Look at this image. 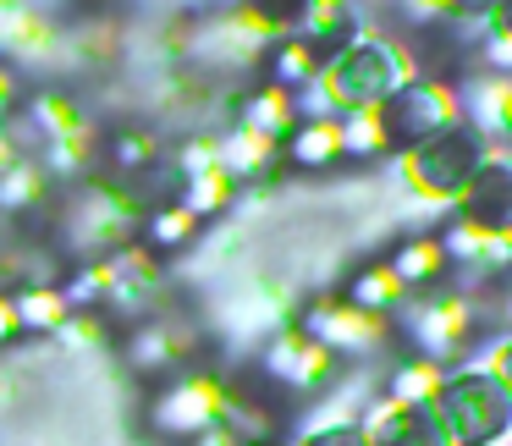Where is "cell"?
<instances>
[{
  "label": "cell",
  "instance_id": "cell-1",
  "mask_svg": "<svg viewBox=\"0 0 512 446\" xmlns=\"http://www.w3.org/2000/svg\"><path fill=\"white\" fill-rule=\"evenodd\" d=\"M413 83V61L397 45V34H364L331 56L314 78V89L298 94V116H347V111H380L391 94Z\"/></svg>",
  "mask_w": 512,
  "mask_h": 446
},
{
  "label": "cell",
  "instance_id": "cell-2",
  "mask_svg": "<svg viewBox=\"0 0 512 446\" xmlns=\"http://www.w3.org/2000/svg\"><path fill=\"white\" fill-rule=\"evenodd\" d=\"M144 221H149L144 188L100 166L83 182H72L67 204H61V243L78 259H116L122 248L144 243Z\"/></svg>",
  "mask_w": 512,
  "mask_h": 446
},
{
  "label": "cell",
  "instance_id": "cell-3",
  "mask_svg": "<svg viewBox=\"0 0 512 446\" xmlns=\"http://www.w3.org/2000/svg\"><path fill=\"white\" fill-rule=\"evenodd\" d=\"M430 408L446 430V446H507L512 441V386L496 375L490 358L446 364Z\"/></svg>",
  "mask_w": 512,
  "mask_h": 446
},
{
  "label": "cell",
  "instance_id": "cell-4",
  "mask_svg": "<svg viewBox=\"0 0 512 446\" xmlns=\"http://www.w3.org/2000/svg\"><path fill=\"white\" fill-rule=\"evenodd\" d=\"M490 155H496V144L479 133V122L452 116L435 138H424L413 155H402L397 171H402V182H408L424 204H457V199H463V188L479 177V166H485Z\"/></svg>",
  "mask_w": 512,
  "mask_h": 446
},
{
  "label": "cell",
  "instance_id": "cell-5",
  "mask_svg": "<svg viewBox=\"0 0 512 446\" xmlns=\"http://www.w3.org/2000/svg\"><path fill=\"white\" fill-rule=\"evenodd\" d=\"M254 369L270 380V386L287 391L292 402H298V397H331V391L347 380L342 358L325 353V347L314 342V336L303 331L298 320L265 336V347H259V364H254Z\"/></svg>",
  "mask_w": 512,
  "mask_h": 446
},
{
  "label": "cell",
  "instance_id": "cell-6",
  "mask_svg": "<svg viewBox=\"0 0 512 446\" xmlns=\"http://www.w3.org/2000/svg\"><path fill=\"white\" fill-rule=\"evenodd\" d=\"M380 138H386V155L402 160L413 155V149L424 144V138H435L452 116H463V105H457V89H446V83H430V78H413L402 83L397 94H391L386 105H380Z\"/></svg>",
  "mask_w": 512,
  "mask_h": 446
},
{
  "label": "cell",
  "instance_id": "cell-7",
  "mask_svg": "<svg viewBox=\"0 0 512 446\" xmlns=\"http://www.w3.org/2000/svg\"><path fill=\"white\" fill-rule=\"evenodd\" d=\"M226 408V375L221 369H188V375H171L166 386L149 402V424H155L166 441H199L204 430L221 424Z\"/></svg>",
  "mask_w": 512,
  "mask_h": 446
},
{
  "label": "cell",
  "instance_id": "cell-8",
  "mask_svg": "<svg viewBox=\"0 0 512 446\" xmlns=\"http://www.w3.org/2000/svg\"><path fill=\"white\" fill-rule=\"evenodd\" d=\"M298 325L325 347V353L342 358V364H347V358H369V353H380V347L391 342V320H375V314L353 309L342 292H325V298L303 303Z\"/></svg>",
  "mask_w": 512,
  "mask_h": 446
},
{
  "label": "cell",
  "instance_id": "cell-9",
  "mask_svg": "<svg viewBox=\"0 0 512 446\" xmlns=\"http://www.w3.org/2000/svg\"><path fill=\"white\" fill-rule=\"evenodd\" d=\"M204 347H210L204 325L182 320V314H155V320H144L133 336H127V358H133L138 375H166V380L199 369Z\"/></svg>",
  "mask_w": 512,
  "mask_h": 446
},
{
  "label": "cell",
  "instance_id": "cell-10",
  "mask_svg": "<svg viewBox=\"0 0 512 446\" xmlns=\"http://www.w3.org/2000/svg\"><path fill=\"white\" fill-rule=\"evenodd\" d=\"M111 265H116V292H111V303H105V314H111V320H155L171 298L166 259H160L155 248L133 243V248H122Z\"/></svg>",
  "mask_w": 512,
  "mask_h": 446
},
{
  "label": "cell",
  "instance_id": "cell-11",
  "mask_svg": "<svg viewBox=\"0 0 512 446\" xmlns=\"http://www.w3.org/2000/svg\"><path fill=\"white\" fill-rule=\"evenodd\" d=\"M452 215L463 226H474V232H485V237L512 232V155L507 149H496V155L479 166V177L463 188V199L452 204Z\"/></svg>",
  "mask_w": 512,
  "mask_h": 446
},
{
  "label": "cell",
  "instance_id": "cell-12",
  "mask_svg": "<svg viewBox=\"0 0 512 446\" xmlns=\"http://www.w3.org/2000/svg\"><path fill=\"white\" fill-rule=\"evenodd\" d=\"M358 424H364L369 446H446V430L441 419H435L430 402H391V397H369L364 413H358Z\"/></svg>",
  "mask_w": 512,
  "mask_h": 446
},
{
  "label": "cell",
  "instance_id": "cell-13",
  "mask_svg": "<svg viewBox=\"0 0 512 446\" xmlns=\"http://www.w3.org/2000/svg\"><path fill=\"white\" fill-rule=\"evenodd\" d=\"M364 34H375L364 0H309L303 17H298V28H292V39H303L320 61L342 56V50L353 45V39H364Z\"/></svg>",
  "mask_w": 512,
  "mask_h": 446
},
{
  "label": "cell",
  "instance_id": "cell-14",
  "mask_svg": "<svg viewBox=\"0 0 512 446\" xmlns=\"http://www.w3.org/2000/svg\"><path fill=\"white\" fill-rule=\"evenodd\" d=\"M221 138V166L237 177V188L243 193H270L281 177H287V155H281V144H270V138H259L254 127L232 122Z\"/></svg>",
  "mask_w": 512,
  "mask_h": 446
},
{
  "label": "cell",
  "instance_id": "cell-15",
  "mask_svg": "<svg viewBox=\"0 0 512 446\" xmlns=\"http://www.w3.org/2000/svg\"><path fill=\"white\" fill-rule=\"evenodd\" d=\"M468 122H479V133L496 149L512 155V72H474V78L457 89Z\"/></svg>",
  "mask_w": 512,
  "mask_h": 446
},
{
  "label": "cell",
  "instance_id": "cell-16",
  "mask_svg": "<svg viewBox=\"0 0 512 446\" xmlns=\"http://www.w3.org/2000/svg\"><path fill=\"white\" fill-rule=\"evenodd\" d=\"M166 160H171L166 138L144 122H127V127H116V133H105V149H100V166L116 171V177H127V182H138V188H144Z\"/></svg>",
  "mask_w": 512,
  "mask_h": 446
},
{
  "label": "cell",
  "instance_id": "cell-17",
  "mask_svg": "<svg viewBox=\"0 0 512 446\" xmlns=\"http://www.w3.org/2000/svg\"><path fill=\"white\" fill-rule=\"evenodd\" d=\"M67 50V34L56 28V17H39L34 6L0 17V61H23V67H45Z\"/></svg>",
  "mask_w": 512,
  "mask_h": 446
},
{
  "label": "cell",
  "instance_id": "cell-18",
  "mask_svg": "<svg viewBox=\"0 0 512 446\" xmlns=\"http://www.w3.org/2000/svg\"><path fill=\"white\" fill-rule=\"evenodd\" d=\"M386 265H391V276L408 287V298L435 292V287H446V281H452V265H446V248H441V237H435V232L402 237V243L386 254Z\"/></svg>",
  "mask_w": 512,
  "mask_h": 446
},
{
  "label": "cell",
  "instance_id": "cell-19",
  "mask_svg": "<svg viewBox=\"0 0 512 446\" xmlns=\"http://www.w3.org/2000/svg\"><path fill=\"white\" fill-rule=\"evenodd\" d=\"M281 155H287V171H309V177L336 171L347 160L342 155V122H336V116H303V122L287 133Z\"/></svg>",
  "mask_w": 512,
  "mask_h": 446
},
{
  "label": "cell",
  "instance_id": "cell-20",
  "mask_svg": "<svg viewBox=\"0 0 512 446\" xmlns=\"http://www.w3.org/2000/svg\"><path fill=\"white\" fill-rule=\"evenodd\" d=\"M56 204V177L45 171L39 155H23L6 177H0V215H12V221H34Z\"/></svg>",
  "mask_w": 512,
  "mask_h": 446
},
{
  "label": "cell",
  "instance_id": "cell-21",
  "mask_svg": "<svg viewBox=\"0 0 512 446\" xmlns=\"http://www.w3.org/2000/svg\"><path fill=\"white\" fill-rule=\"evenodd\" d=\"M237 122L254 127V133L270 138V144H287V133L303 122V116H298V94H287V89H276V83L259 78L254 89L237 100Z\"/></svg>",
  "mask_w": 512,
  "mask_h": 446
},
{
  "label": "cell",
  "instance_id": "cell-22",
  "mask_svg": "<svg viewBox=\"0 0 512 446\" xmlns=\"http://www.w3.org/2000/svg\"><path fill=\"white\" fill-rule=\"evenodd\" d=\"M342 298L353 303V309L375 314V320H397V314L408 309V287L391 276L386 259H369V265H358L353 276L342 281Z\"/></svg>",
  "mask_w": 512,
  "mask_h": 446
},
{
  "label": "cell",
  "instance_id": "cell-23",
  "mask_svg": "<svg viewBox=\"0 0 512 446\" xmlns=\"http://www.w3.org/2000/svg\"><path fill=\"white\" fill-rule=\"evenodd\" d=\"M100 149H105V133L94 122H83L78 133H67V138L39 149V160H45V171L56 182H83L89 171H100Z\"/></svg>",
  "mask_w": 512,
  "mask_h": 446
},
{
  "label": "cell",
  "instance_id": "cell-24",
  "mask_svg": "<svg viewBox=\"0 0 512 446\" xmlns=\"http://www.w3.org/2000/svg\"><path fill=\"white\" fill-rule=\"evenodd\" d=\"M23 111H28V122H34L39 144H56V138L78 133V127L89 122V111L78 105V94H72V89H34Z\"/></svg>",
  "mask_w": 512,
  "mask_h": 446
},
{
  "label": "cell",
  "instance_id": "cell-25",
  "mask_svg": "<svg viewBox=\"0 0 512 446\" xmlns=\"http://www.w3.org/2000/svg\"><path fill=\"white\" fill-rule=\"evenodd\" d=\"M17 298V314H23V331L28 336H56L61 325L72 320V298L61 281H28V287L12 292Z\"/></svg>",
  "mask_w": 512,
  "mask_h": 446
},
{
  "label": "cell",
  "instance_id": "cell-26",
  "mask_svg": "<svg viewBox=\"0 0 512 446\" xmlns=\"http://www.w3.org/2000/svg\"><path fill=\"white\" fill-rule=\"evenodd\" d=\"M237 199H243V188H237V177L215 160V166L193 171L188 182H182V210H193L199 221H215V215L237 210Z\"/></svg>",
  "mask_w": 512,
  "mask_h": 446
},
{
  "label": "cell",
  "instance_id": "cell-27",
  "mask_svg": "<svg viewBox=\"0 0 512 446\" xmlns=\"http://www.w3.org/2000/svg\"><path fill=\"white\" fill-rule=\"evenodd\" d=\"M320 67L325 61L314 56L303 39H281V45H270V56H265V83H276V89H287V94H303V89H314Z\"/></svg>",
  "mask_w": 512,
  "mask_h": 446
},
{
  "label": "cell",
  "instance_id": "cell-28",
  "mask_svg": "<svg viewBox=\"0 0 512 446\" xmlns=\"http://www.w3.org/2000/svg\"><path fill=\"white\" fill-rule=\"evenodd\" d=\"M199 243V215L182 210V204H155L144 221V248H155L160 259L166 254H182V248Z\"/></svg>",
  "mask_w": 512,
  "mask_h": 446
},
{
  "label": "cell",
  "instance_id": "cell-29",
  "mask_svg": "<svg viewBox=\"0 0 512 446\" xmlns=\"http://www.w3.org/2000/svg\"><path fill=\"white\" fill-rule=\"evenodd\" d=\"M435 386H441V364H430V358L408 353V358H397V364L386 369V386H380V397L408 402V408H413V402H430Z\"/></svg>",
  "mask_w": 512,
  "mask_h": 446
},
{
  "label": "cell",
  "instance_id": "cell-30",
  "mask_svg": "<svg viewBox=\"0 0 512 446\" xmlns=\"http://www.w3.org/2000/svg\"><path fill=\"white\" fill-rule=\"evenodd\" d=\"M61 287H67L72 309H105L111 292H116V265H111V259H78Z\"/></svg>",
  "mask_w": 512,
  "mask_h": 446
},
{
  "label": "cell",
  "instance_id": "cell-31",
  "mask_svg": "<svg viewBox=\"0 0 512 446\" xmlns=\"http://www.w3.org/2000/svg\"><path fill=\"white\" fill-rule=\"evenodd\" d=\"M56 342L67 353H105V347H116V320L105 309H72V320L56 331Z\"/></svg>",
  "mask_w": 512,
  "mask_h": 446
},
{
  "label": "cell",
  "instance_id": "cell-32",
  "mask_svg": "<svg viewBox=\"0 0 512 446\" xmlns=\"http://www.w3.org/2000/svg\"><path fill=\"white\" fill-rule=\"evenodd\" d=\"M336 122H342V155L347 160H386V138H380L375 111H347Z\"/></svg>",
  "mask_w": 512,
  "mask_h": 446
},
{
  "label": "cell",
  "instance_id": "cell-33",
  "mask_svg": "<svg viewBox=\"0 0 512 446\" xmlns=\"http://www.w3.org/2000/svg\"><path fill=\"white\" fill-rule=\"evenodd\" d=\"M292 446H369V435H364L358 419H336V413H325V419H314Z\"/></svg>",
  "mask_w": 512,
  "mask_h": 446
},
{
  "label": "cell",
  "instance_id": "cell-34",
  "mask_svg": "<svg viewBox=\"0 0 512 446\" xmlns=\"http://www.w3.org/2000/svg\"><path fill=\"white\" fill-rule=\"evenodd\" d=\"M28 105V89H23V72L12 61H0V127H12V116Z\"/></svg>",
  "mask_w": 512,
  "mask_h": 446
},
{
  "label": "cell",
  "instance_id": "cell-35",
  "mask_svg": "<svg viewBox=\"0 0 512 446\" xmlns=\"http://www.w3.org/2000/svg\"><path fill=\"white\" fill-rule=\"evenodd\" d=\"M496 6H501V0H446L441 12H452L463 28H485L490 17H496Z\"/></svg>",
  "mask_w": 512,
  "mask_h": 446
},
{
  "label": "cell",
  "instance_id": "cell-36",
  "mask_svg": "<svg viewBox=\"0 0 512 446\" xmlns=\"http://www.w3.org/2000/svg\"><path fill=\"white\" fill-rule=\"evenodd\" d=\"M23 314H17V298L12 292H0V353H6V347H17L23 342Z\"/></svg>",
  "mask_w": 512,
  "mask_h": 446
},
{
  "label": "cell",
  "instance_id": "cell-37",
  "mask_svg": "<svg viewBox=\"0 0 512 446\" xmlns=\"http://www.w3.org/2000/svg\"><path fill=\"white\" fill-rule=\"evenodd\" d=\"M23 155H28V149H23V138H17L12 127H0V177H6V171H12Z\"/></svg>",
  "mask_w": 512,
  "mask_h": 446
},
{
  "label": "cell",
  "instance_id": "cell-38",
  "mask_svg": "<svg viewBox=\"0 0 512 446\" xmlns=\"http://www.w3.org/2000/svg\"><path fill=\"white\" fill-rule=\"evenodd\" d=\"M490 364H496V375L512 386V331L496 336V347H490Z\"/></svg>",
  "mask_w": 512,
  "mask_h": 446
},
{
  "label": "cell",
  "instance_id": "cell-39",
  "mask_svg": "<svg viewBox=\"0 0 512 446\" xmlns=\"http://www.w3.org/2000/svg\"><path fill=\"white\" fill-rule=\"evenodd\" d=\"M485 34H496V39H507V45H512V0H501V6H496V17L485 23Z\"/></svg>",
  "mask_w": 512,
  "mask_h": 446
},
{
  "label": "cell",
  "instance_id": "cell-40",
  "mask_svg": "<svg viewBox=\"0 0 512 446\" xmlns=\"http://www.w3.org/2000/svg\"><path fill=\"white\" fill-rule=\"evenodd\" d=\"M17 402V369H6V358H0V413Z\"/></svg>",
  "mask_w": 512,
  "mask_h": 446
},
{
  "label": "cell",
  "instance_id": "cell-41",
  "mask_svg": "<svg viewBox=\"0 0 512 446\" xmlns=\"http://www.w3.org/2000/svg\"><path fill=\"white\" fill-rule=\"evenodd\" d=\"M408 6H413V12H441L446 0H408Z\"/></svg>",
  "mask_w": 512,
  "mask_h": 446
},
{
  "label": "cell",
  "instance_id": "cell-42",
  "mask_svg": "<svg viewBox=\"0 0 512 446\" xmlns=\"http://www.w3.org/2000/svg\"><path fill=\"white\" fill-rule=\"evenodd\" d=\"M28 0H0V17H12V12H23Z\"/></svg>",
  "mask_w": 512,
  "mask_h": 446
},
{
  "label": "cell",
  "instance_id": "cell-43",
  "mask_svg": "<svg viewBox=\"0 0 512 446\" xmlns=\"http://www.w3.org/2000/svg\"><path fill=\"white\" fill-rule=\"evenodd\" d=\"M221 6H237V0H221Z\"/></svg>",
  "mask_w": 512,
  "mask_h": 446
},
{
  "label": "cell",
  "instance_id": "cell-44",
  "mask_svg": "<svg viewBox=\"0 0 512 446\" xmlns=\"http://www.w3.org/2000/svg\"><path fill=\"white\" fill-rule=\"evenodd\" d=\"M507 237H512V232H507Z\"/></svg>",
  "mask_w": 512,
  "mask_h": 446
},
{
  "label": "cell",
  "instance_id": "cell-45",
  "mask_svg": "<svg viewBox=\"0 0 512 446\" xmlns=\"http://www.w3.org/2000/svg\"><path fill=\"white\" fill-rule=\"evenodd\" d=\"M507 446H512V441H507Z\"/></svg>",
  "mask_w": 512,
  "mask_h": 446
}]
</instances>
